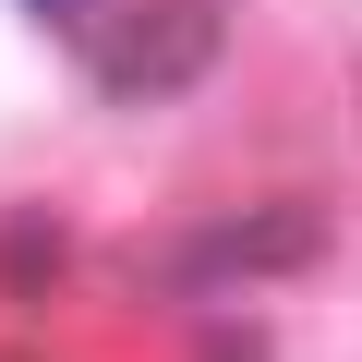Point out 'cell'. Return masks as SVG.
<instances>
[{
	"label": "cell",
	"mask_w": 362,
	"mask_h": 362,
	"mask_svg": "<svg viewBox=\"0 0 362 362\" xmlns=\"http://www.w3.org/2000/svg\"><path fill=\"white\" fill-rule=\"evenodd\" d=\"M206 61H218V0H133L97 37V85L109 97H181Z\"/></svg>",
	"instance_id": "1"
},
{
	"label": "cell",
	"mask_w": 362,
	"mask_h": 362,
	"mask_svg": "<svg viewBox=\"0 0 362 362\" xmlns=\"http://www.w3.org/2000/svg\"><path fill=\"white\" fill-rule=\"evenodd\" d=\"M314 242H326V218L314 206H254V218H218L194 254H181V266H314Z\"/></svg>",
	"instance_id": "2"
},
{
	"label": "cell",
	"mask_w": 362,
	"mask_h": 362,
	"mask_svg": "<svg viewBox=\"0 0 362 362\" xmlns=\"http://www.w3.org/2000/svg\"><path fill=\"white\" fill-rule=\"evenodd\" d=\"M61 254H73V242H61V218H37V206H25V218H0V290H49V278H61Z\"/></svg>",
	"instance_id": "3"
},
{
	"label": "cell",
	"mask_w": 362,
	"mask_h": 362,
	"mask_svg": "<svg viewBox=\"0 0 362 362\" xmlns=\"http://www.w3.org/2000/svg\"><path fill=\"white\" fill-rule=\"evenodd\" d=\"M194 362H278V350H266L254 326H206V338H194Z\"/></svg>",
	"instance_id": "4"
},
{
	"label": "cell",
	"mask_w": 362,
	"mask_h": 362,
	"mask_svg": "<svg viewBox=\"0 0 362 362\" xmlns=\"http://www.w3.org/2000/svg\"><path fill=\"white\" fill-rule=\"evenodd\" d=\"M25 13H37V25H73V0H25Z\"/></svg>",
	"instance_id": "5"
}]
</instances>
